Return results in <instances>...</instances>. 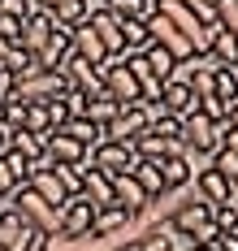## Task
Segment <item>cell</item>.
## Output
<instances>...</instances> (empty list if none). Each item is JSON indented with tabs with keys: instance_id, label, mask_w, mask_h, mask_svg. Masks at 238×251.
I'll use <instances>...</instances> for the list:
<instances>
[{
	"instance_id": "6da1fadb",
	"label": "cell",
	"mask_w": 238,
	"mask_h": 251,
	"mask_svg": "<svg viewBox=\"0 0 238 251\" xmlns=\"http://www.w3.org/2000/svg\"><path fill=\"white\" fill-rule=\"evenodd\" d=\"M100 78H104V91L121 104V108L143 104V96H139V82H134V74L126 70V56H108L104 65H100Z\"/></svg>"
},
{
	"instance_id": "7a4b0ae2",
	"label": "cell",
	"mask_w": 238,
	"mask_h": 251,
	"mask_svg": "<svg viewBox=\"0 0 238 251\" xmlns=\"http://www.w3.org/2000/svg\"><path fill=\"white\" fill-rule=\"evenodd\" d=\"M39 243H44V234L30 226L18 208L0 212V251H35Z\"/></svg>"
},
{
	"instance_id": "3957f363",
	"label": "cell",
	"mask_w": 238,
	"mask_h": 251,
	"mask_svg": "<svg viewBox=\"0 0 238 251\" xmlns=\"http://www.w3.org/2000/svg\"><path fill=\"white\" fill-rule=\"evenodd\" d=\"M221 130L225 126H216L212 117H204V113H190V117H182V151L186 156H199V151H216L221 148Z\"/></svg>"
},
{
	"instance_id": "277c9868",
	"label": "cell",
	"mask_w": 238,
	"mask_h": 251,
	"mask_svg": "<svg viewBox=\"0 0 238 251\" xmlns=\"http://www.w3.org/2000/svg\"><path fill=\"white\" fill-rule=\"evenodd\" d=\"M13 208H18V212H22V217H26V221H30L35 229H39L44 238H52V234H56V226H61V212H56V208H52L48 200H39V195H35L30 186H22V191L13 195Z\"/></svg>"
},
{
	"instance_id": "5b68a950",
	"label": "cell",
	"mask_w": 238,
	"mask_h": 251,
	"mask_svg": "<svg viewBox=\"0 0 238 251\" xmlns=\"http://www.w3.org/2000/svg\"><path fill=\"white\" fill-rule=\"evenodd\" d=\"M134 160H139V151H134V143H100V148L91 151V169H100V174L117 177V174H130Z\"/></svg>"
},
{
	"instance_id": "8992f818",
	"label": "cell",
	"mask_w": 238,
	"mask_h": 251,
	"mask_svg": "<svg viewBox=\"0 0 238 251\" xmlns=\"http://www.w3.org/2000/svg\"><path fill=\"white\" fill-rule=\"evenodd\" d=\"M147 30H152V44H160V48L169 52L173 61H190V56H195L190 39H186L182 30H178V26L165 18V13H152V18H147Z\"/></svg>"
},
{
	"instance_id": "52a82bcc",
	"label": "cell",
	"mask_w": 238,
	"mask_h": 251,
	"mask_svg": "<svg viewBox=\"0 0 238 251\" xmlns=\"http://www.w3.org/2000/svg\"><path fill=\"white\" fill-rule=\"evenodd\" d=\"M61 91H65V78L56 74V70H39V74L22 78L13 96H18L22 104H48V100H56Z\"/></svg>"
},
{
	"instance_id": "ba28073f",
	"label": "cell",
	"mask_w": 238,
	"mask_h": 251,
	"mask_svg": "<svg viewBox=\"0 0 238 251\" xmlns=\"http://www.w3.org/2000/svg\"><path fill=\"white\" fill-rule=\"evenodd\" d=\"M143 134H147V113H143V104L121 108V113L104 126V139H108V143H139Z\"/></svg>"
},
{
	"instance_id": "9c48e42d",
	"label": "cell",
	"mask_w": 238,
	"mask_h": 251,
	"mask_svg": "<svg viewBox=\"0 0 238 251\" xmlns=\"http://www.w3.org/2000/svg\"><path fill=\"white\" fill-rule=\"evenodd\" d=\"M95 203H87L82 195H74V200L61 208V226H56V234L61 238H82V234H91V221H95Z\"/></svg>"
},
{
	"instance_id": "30bf717a",
	"label": "cell",
	"mask_w": 238,
	"mask_h": 251,
	"mask_svg": "<svg viewBox=\"0 0 238 251\" xmlns=\"http://www.w3.org/2000/svg\"><path fill=\"white\" fill-rule=\"evenodd\" d=\"M44 156L52 165H91V148H82L78 139H70L65 130H52L44 139Z\"/></svg>"
},
{
	"instance_id": "8fae6325",
	"label": "cell",
	"mask_w": 238,
	"mask_h": 251,
	"mask_svg": "<svg viewBox=\"0 0 238 251\" xmlns=\"http://www.w3.org/2000/svg\"><path fill=\"white\" fill-rule=\"evenodd\" d=\"M195 195H199V200H208L212 208H216V203H234L238 200V191H234V182H230V177L225 174H216V169H199V174H195Z\"/></svg>"
},
{
	"instance_id": "7c38bea8",
	"label": "cell",
	"mask_w": 238,
	"mask_h": 251,
	"mask_svg": "<svg viewBox=\"0 0 238 251\" xmlns=\"http://www.w3.org/2000/svg\"><path fill=\"white\" fill-rule=\"evenodd\" d=\"M87 22H91V30L100 35V44H104V52H108V56H126V39H121V18H113L104 4H100V9H91V18H87Z\"/></svg>"
},
{
	"instance_id": "4fadbf2b",
	"label": "cell",
	"mask_w": 238,
	"mask_h": 251,
	"mask_svg": "<svg viewBox=\"0 0 238 251\" xmlns=\"http://www.w3.org/2000/svg\"><path fill=\"white\" fill-rule=\"evenodd\" d=\"M52 30H56L52 13H44V9H35V13L26 18V22H22V39H18V44H22V48H26L30 56H39V52H44V44L52 39Z\"/></svg>"
},
{
	"instance_id": "5bb4252c",
	"label": "cell",
	"mask_w": 238,
	"mask_h": 251,
	"mask_svg": "<svg viewBox=\"0 0 238 251\" xmlns=\"http://www.w3.org/2000/svg\"><path fill=\"white\" fill-rule=\"evenodd\" d=\"M160 104H165V113H173V117H190V113H199V96L178 82V78H169L165 87H160Z\"/></svg>"
},
{
	"instance_id": "9a60e30c",
	"label": "cell",
	"mask_w": 238,
	"mask_h": 251,
	"mask_svg": "<svg viewBox=\"0 0 238 251\" xmlns=\"http://www.w3.org/2000/svg\"><path fill=\"white\" fill-rule=\"evenodd\" d=\"M70 48L78 52L82 61H91L95 70L108 61V52H104V44H100V35L91 30V22H82V26H74V30H70Z\"/></svg>"
},
{
	"instance_id": "2e32d148",
	"label": "cell",
	"mask_w": 238,
	"mask_h": 251,
	"mask_svg": "<svg viewBox=\"0 0 238 251\" xmlns=\"http://www.w3.org/2000/svg\"><path fill=\"white\" fill-rule=\"evenodd\" d=\"M82 200L87 203H95V208H113V177L108 174H100V169H82Z\"/></svg>"
},
{
	"instance_id": "e0dca14e",
	"label": "cell",
	"mask_w": 238,
	"mask_h": 251,
	"mask_svg": "<svg viewBox=\"0 0 238 251\" xmlns=\"http://www.w3.org/2000/svg\"><path fill=\"white\" fill-rule=\"evenodd\" d=\"M160 177H165V191L173 195V191H186L190 182H195V165H190V156H169V160H160Z\"/></svg>"
},
{
	"instance_id": "ac0fdd59",
	"label": "cell",
	"mask_w": 238,
	"mask_h": 251,
	"mask_svg": "<svg viewBox=\"0 0 238 251\" xmlns=\"http://www.w3.org/2000/svg\"><path fill=\"white\" fill-rule=\"evenodd\" d=\"M113 200H117V208H126V212H134V217L152 203L147 195H143V186H139L130 174H117V177H113Z\"/></svg>"
},
{
	"instance_id": "d6986e66",
	"label": "cell",
	"mask_w": 238,
	"mask_h": 251,
	"mask_svg": "<svg viewBox=\"0 0 238 251\" xmlns=\"http://www.w3.org/2000/svg\"><path fill=\"white\" fill-rule=\"evenodd\" d=\"M130 177L139 182V186H143V195H147L152 203L169 195V191H165V177H160V165H156V160H134Z\"/></svg>"
},
{
	"instance_id": "ffe728a7",
	"label": "cell",
	"mask_w": 238,
	"mask_h": 251,
	"mask_svg": "<svg viewBox=\"0 0 238 251\" xmlns=\"http://www.w3.org/2000/svg\"><path fill=\"white\" fill-rule=\"evenodd\" d=\"M134 151H139V160H156L160 165V160H169V156H182V143H178V139H160V134L147 130V134L134 143Z\"/></svg>"
},
{
	"instance_id": "44dd1931",
	"label": "cell",
	"mask_w": 238,
	"mask_h": 251,
	"mask_svg": "<svg viewBox=\"0 0 238 251\" xmlns=\"http://www.w3.org/2000/svg\"><path fill=\"white\" fill-rule=\"evenodd\" d=\"M0 70H4V74H13L18 82H22V78L39 74V61H35V56H30V52L22 48V44H13V48L4 52V61H0Z\"/></svg>"
},
{
	"instance_id": "7402d4cb",
	"label": "cell",
	"mask_w": 238,
	"mask_h": 251,
	"mask_svg": "<svg viewBox=\"0 0 238 251\" xmlns=\"http://www.w3.org/2000/svg\"><path fill=\"white\" fill-rule=\"evenodd\" d=\"M65 56H70V30H61V26H56V30H52V39L44 44V52H39L35 61H39V70H56Z\"/></svg>"
},
{
	"instance_id": "603a6c76",
	"label": "cell",
	"mask_w": 238,
	"mask_h": 251,
	"mask_svg": "<svg viewBox=\"0 0 238 251\" xmlns=\"http://www.w3.org/2000/svg\"><path fill=\"white\" fill-rule=\"evenodd\" d=\"M208 56L216 61V65H238V35H230L225 26L216 22V35H212V48Z\"/></svg>"
},
{
	"instance_id": "cb8c5ba5",
	"label": "cell",
	"mask_w": 238,
	"mask_h": 251,
	"mask_svg": "<svg viewBox=\"0 0 238 251\" xmlns=\"http://www.w3.org/2000/svg\"><path fill=\"white\" fill-rule=\"evenodd\" d=\"M104 9L113 18H121V22H126V18H143V22H147L160 9V0H104Z\"/></svg>"
},
{
	"instance_id": "d4e9b609",
	"label": "cell",
	"mask_w": 238,
	"mask_h": 251,
	"mask_svg": "<svg viewBox=\"0 0 238 251\" xmlns=\"http://www.w3.org/2000/svg\"><path fill=\"white\" fill-rule=\"evenodd\" d=\"M117 113H121V104L113 100L108 91H100V96H91V100H87V108H82V117H87V122H95L100 130H104V126L113 122Z\"/></svg>"
},
{
	"instance_id": "484cf974",
	"label": "cell",
	"mask_w": 238,
	"mask_h": 251,
	"mask_svg": "<svg viewBox=\"0 0 238 251\" xmlns=\"http://www.w3.org/2000/svg\"><path fill=\"white\" fill-rule=\"evenodd\" d=\"M61 130H65V134H70V139H78L82 148H100V143H104V130H100V126L95 122H87V117H70V122L61 126Z\"/></svg>"
},
{
	"instance_id": "4316f807",
	"label": "cell",
	"mask_w": 238,
	"mask_h": 251,
	"mask_svg": "<svg viewBox=\"0 0 238 251\" xmlns=\"http://www.w3.org/2000/svg\"><path fill=\"white\" fill-rule=\"evenodd\" d=\"M9 148L18 156H26L30 165L44 160V134H30V130H9Z\"/></svg>"
},
{
	"instance_id": "83f0119b",
	"label": "cell",
	"mask_w": 238,
	"mask_h": 251,
	"mask_svg": "<svg viewBox=\"0 0 238 251\" xmlns=\"http://www.w3.org/2000/svg\"><path fill=\"white\" fill-rule=\"evenodd\" d=\"M212 96L225 100L230 108L238 104V70L234 65H216V78H212Z\"/></svg>"
},
{
	"instance_id": "f1b7e54d",
	"label": "cell",
	"mask_w": 238,
	"mask_h": 251,
	"mask_svg": "<svg viewBox=\"0 0 238 251\" xmlns=\"http://www.w3.org/2000/svg\"><path fill=\"white\" fill-rule=\"evenodd\" d=\"M87 18H91V4H87V0H65L52 13V22L61 26V30H74V26H82Z\"/></svg>"
},
{
	"instance_id": "f546056e",
	"label": "cell",
	"mask_w": 238,
	"mask_h": 251,
	"mask_svg": "<svg viewBox=\"0 0 238 251\" xmlns=\"http://www.w3.org/2000/svg\"><path fill=\"white\" fill-rule=\"evenodd\" d=\"M121 39H126V56H130V52H143L152 44V30H147L143 18H126L121 22Z\"/></svg>"
},
{
	"instance_id": "4dcf8cb0",
	"label": "cell",
	"mask_w": 238,
	"mask_h": 251,
	"mask_svg": "<svg viewBox=\"0 0 238 251\" xmlns=\"http://www.w3.org/2000/svg\"><path fill=\"white\" fill-rule=\"evenodd\" d=\"M173 247H178V238L169 234V226L147 229V234H139V243H134V251H173Z\"/></svg>"
},
{
	"instance_id": "1f68e13d",
	"label": "cell",
	"mask_w": 238,
	"mask_h": 251,
	"mask_svg": "<svg viewBox=\"0 0 238 251\" xmlns=\"http://www.w3.org/2000/svg\"><path fill=\"white\" fill-rule=\"evenodd\" d=\"M143 56H147V65L156 70V78H160V82H169V78H173V65H178V61H173L169 52L160 48V44H147V48H143Z\"/></svg>"
},
{
	"instance_id": "d6a6232c",
	"label": "cell",
	"mask_w": 238,
	"mask_h": 251,
	"mask_svg": "<svg viewBox=\"0 0 238 251\" xmlns=\"http://www.w3.org/2000/svg\"><path fill=\"white\" fill-rule=\"evenodd\" d=\"M22 130H30V134H44V139H48V134H52L48 108H44V104H26V126H22Z\"/></svg>"
},
{
	"instance_id": "836d02e7",
	"label": "cell",
	"mask_w": 238,
	"mask_h": 251,
	"mask_svg": "<svg viewBox=\"0 0 238 251\" xmlns=\"http://www.w3.org/2000/svg\"><path fill=\"white\" fill-rule=\"evenodd\" d=\"M212 221H216V229H221V234L238 229V200H234V203H216V208H212Z\"/></svg>"
},
{
	"instance_id": "e575fe53",
	"label": "cell",
	"mask_w": 238,
	"mask_h": 251,
	"mask_svg": "<svg viewBox=\"0 0 238 251\" xmlns=\"http://www.w3.org/2000/svg\"><path fill=\"white\" fill-rule=\"evenodd\" d=\"M199 113H204V117H212L216 126H225V122H230V104H225V100H216V96H199Z\"/></svg>"
},
{
	"instance_id": "d590c367",
	"label": "cell",
	"mask_w": 238,
	"mask_h": 251,
	"mask_svg": "<svg viewBox=\"0 0 238 251\" xmlns=\"http://www.w3.org/2000/svg\"><path fill=\"white\" fill-rule=\"evenodd\" d=\"M22 186H26V182H18V174L9 169V160H4V151H0V200H13Z\"/></svg>"
},
{
	"instance_id": "8d00e7d4",
	"label": "cell",
	"mask_w": 238,
	"mask_h": 251,
	"mask_svg": "<svg viewBox=\"0 0 238 251\" xmlns=\"http://www.w3.org/2000/svg\"><path fill=\"white\" fill-rule=\"evenodd\" d=\"M212 169L225 174L230 182H238V156H234V151H225V148H216V151H212Z\"/></svg>"
},
{
	"instance_id": "74e56055",
	"label": "cell",
	"mask_w": 238,
	"mask_h": 251,
	"mask_svg": "<svg viewBox=\"0 0 238 251\" xmlns=\"http://www.w3.org/2000/svg\"><path fill=\"white\" fill-rule=\"evenodd\" d=\"M216 22L230 35H238V0H216Z\"/></svg>"
},
{
	"instance_id": "f35d334b",
	"label": "cell",
	"mask_w": 238,
	"mask_h": 251,
	"mask_svg": "<svg viewBox=\"0 0 238 251\" xmlns=\"http://www.w3.org/2000/svg\"><path fill=\"white\" fill-rule=\"evenodd\" d=\"M0 13H4V18H18V22H26L30 13H35V0H0Z\"/></svg>"
},
{
	"instance_id": "ab89813d",
	"label": "cell",
	"mask_w": 238,
	"mask_h": 251,
	"mask_svg": "<svg viewBox=\"0 0 238 251\" xmlns=\"http://www.w3.org/2000/svg\"><path fill=\"white\" fill-rule=\"evenodd\" d=\"M44 108H48V122H52V130H61V126H65L70 117H74V113H70V104H65V96H56V100H48Z\"/></svg>"
},
{
	"instance_id": "60d3db41",
	"label": "cell",
	"mask_w": 238,
	"mask_h": 251,
	"mask_svg": "<svg viewBox=\"0 0 238 251\" xmlns=\"http://www.w3.org/2000/svg\"><path fill=\"white\" fill-rule=\"evenodd\" d=\"M182 4L199 18V22H216V0H182Z\"/></svg>"
},
{
	"instance_id": "b9f144b4",
	"label": "cell",
	"mask_w": 238,
	"mask_h": 251,
	"mask_svg": "<svg viewBox=\"0 0 238 251\" xmlns=\"http://www.w3.org/2000/svg\"><path fill=\"white\" fill-rule=\"evenodd\" d=\"M0 35H4L9 44H18V39H22V22H18V18H4V13H0Z\"/></svg>"
},
{
	"instance_id": "7bdbcfd3",
	"label": "cell",
	"mask_w": 238,
	"mask_h": 251,
	"mask_svg": "<svg viewBox=\"0 0 238 251\" xmlns=\"http://www.w3.org/2000/svg\"><path fill=\"white\" fill-rule=\"evenodd\" d=\"M13 91H18V78L0 70V104H4V100H13Z\"/></svg>"
},
{
	"instance_id": "ee69618b",
	"label": "cell",
	"mask_w": 238,
	"mask_h": 251,
	"mask_svg": "<svg viewBox=\"0 0 238 251\" xmlns=\"http://www.w3.org/2000/svg\"><path fill=\"white\" fill-rule=\"evenodd\" d=\"M221 148L238 156V130H234V126H225V130H221Z\"/></svg>"
},
{
	"instance_id": "f6af8a7d",
	"label": "cell",
	"mask_w": 238,
	"mask_h": 251,
	"mask_svg": "<svg viewBox=\"0 0 238 251\" xmlns=\"http://www.w3.org/2000/svg\"><path fill=\"white\" fill-rule=\"evenodd\" d=\"M216 251H238V229L221 234V238H216Z\"/></svg>"
},
{
	"instance_id": "bcb514c9",
	"label": "cell",
	"mask_w": 238,
	"mask_h": 251,
	"mask_svg": "<svg viewBox=\"0 0 238 251\" xmlns=\"http://www.w3.org/2000/svg\"><path fill=\"white\" fill-rule=\"evenodd\" d=\"M61 4H65V0H35V9H44V13H56Z\"/></svg>"
},
{
	"instance_id": "7dc6e473",
	"label": "cell",
	"mask_w": 238,
	"mask_h": 251,
	"mask_svg": "<svg viewBox=\"0 0 238 251\" xmlns=\"http://www.w3.org/2000/svg\"><path fill=\"white\" fill-rule=\"evenodd\" d=\"M9 148V126H0V151Z\"/></svg>"
},
{
	"instance_id": "c3c4849f",
	"label": "cell",
	"mask_w": 238,
	"mask_h": 251,
	"mask_svg": "<svg viewBox=\"0 0 238 251\" xmlns=\"http://www.w3.org/2000/svg\"><path fill=\"white\" fill-rule=\"evenodd\" d=\"M225 126H234V130H238V104L230 108V122H225Z\"/></svg>"
},
{
	"instance_id": "681fc988",
	"label": "cell",
	"mask_w": 238,
	"mask_h": 251,
	"mask_svg": "<svg viewBox=\"0 0 238 251\" xmlns=\"http://www.w3.org/2000/svg\"><path fill=\"white\" fill-rule=\"evenodd\" d=\"M13 48V44H9V39H4V35H0V61H4V52Z\"/></svg>"
},
{
	"instance_id": "f907efd6",
	"label": "cell",
	"mask_w": 238,
	"mask_h": 251,
	"mask_svg": "<svg viewBox=\"0 0 238 251\" xmlns=\"http://www.w3.org/2000/svg\"><path fill=\"white\" fill-rule=\"evenodd\" d=\"M186 251H216V247H186Z\"/></svg>"
},
{
	"instance_id": "816d5d0a",
	"label": "cell",
	"mask_w": 238,
	"mask_h": 251,
	"mask_svg": "<svg viewBox=\"0 0 238 251\" xmlns=\"http://www.w3.org/2000/svg\"><path fill=\"white\" fill-rule=\"evenodd\" d=\"M87 4H91V9H100V4H104V0H87Z\"/></svg>"
},
{
	"instance_id": "f5cc1de1",
	"label": "cell",
	"mask_w": 238,
	"mask_h": 251,
	"mask_svg": "<svg viewBox=\"0 0 238 251\" xmlns=\"http://www.w3.org/2000/svg\"><path fill=\"white\" fill-rule=\"evenodd\" d=\"M0 122H4V104H0Z\"/></svg>"
},
{
	"instance_id": "db71d44e",
	"label": "cell",
	"mask_w": 238,
	"mask_h": 251,
	"mask_svg": "<svg viewBox=\"0 0 238 251\" xmlns=\"http://www.w3.org/2000/svg\"><path fill=\"white\" fill-rule=\"evenodd\" d=\"M234 70H238V65H234Z\"/></svg>"
}]
</instances>
